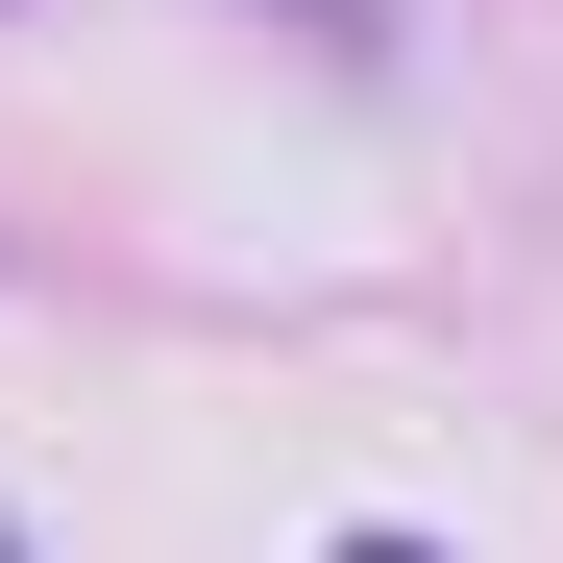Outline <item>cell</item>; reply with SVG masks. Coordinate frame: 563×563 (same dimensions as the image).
Instances as JSON below:
<instances>
[{
    "instance_id": "6da1fadb",
    "label": "cell",
    "mask_w": 563,
    "mask_h": 563,
    "mask_svg": "<svg viewBox=\"0 0 563 563\" xmlns=\"http://www.w3.org/2000/svg\"><path fill=\"white\" fill-rule=\"evenodd\" d=\"M319 563H441V539H393V515H367V539H319Z\"/></svg>"
},
{
    "instance_id": "7a4b0ae2",
    "label": "cell",
    "mask_w": 563,
    "mask_h": 563,
    "mask_svg": "<svg viewBox=\"0 0 563 563\" xmlns=\"http://www.w3.org/2000/svg\"><path fill=\"white\" fill-rule=\"evenodd\" d=\"M0 563H25V515H0Z\"/></svg>"
}]
</instances>
